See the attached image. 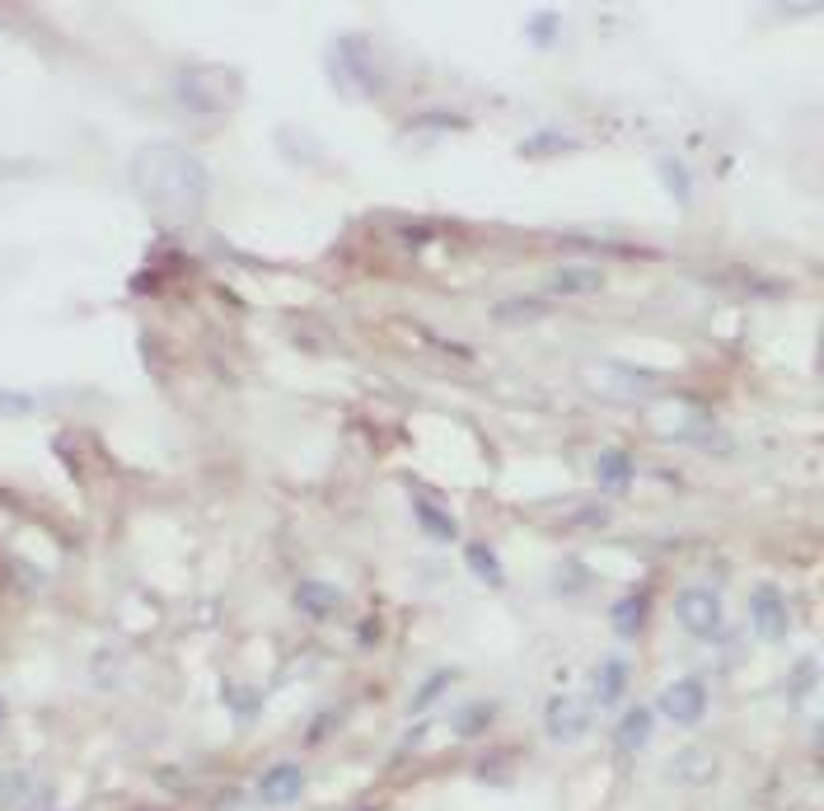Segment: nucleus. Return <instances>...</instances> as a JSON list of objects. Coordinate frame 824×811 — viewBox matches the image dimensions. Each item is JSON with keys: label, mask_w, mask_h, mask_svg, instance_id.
Instances as JSON below:
<instances>
[{"label": "nucleus", "mask_w": 824, "mask_h": 811, "mask_svg": "<svg viewBox=\"0 0 824 811\" xmlns=\"http://www.w3.org/2000/svg\"><path fill=\"white\" fill-rule=\"evenodd\" d=\"M492 723V704H473V709H464L460 717H454V727H460V736H478Z\"/></svg>", "instance_id": "4be33fe9"}, {"label": "nucleus", "mask_w": 824, "mask_h": 811, "mask_svg": "<svg viewBox=\"0 0 824 811\" xmlns=\"http://www.w3.org/2000/svg\"><path fill=\"white\" fill-rule=\"evenodd\" d=\"M651 741V709H628L624 717H618V751L624 755H637Z\"/></svg>", "instance_id": "4468645a"}, {"label": "nucleus", "mask_w": 824, "mask_h": 811, "mask_svg": "<svg viewBox=\"0 0 824 811\" xmlns=\"http://www.w3.org/2000/svg\"><path fill=\"white\" fill-rule=\"evenodd\" d=\"M577 146H581L577 137H567V131H558V127H543V131H534V137H524L516 146V155H524V160H548V155H571Z\"/></svg>", "instance_id": "ddd939ff"}, {"label": "nucleus", "mask_w": 824, "mask_h": 811, "mask_svg": "<svg viewBox=\"0 0 824 811\" xmlns=\"http://www.w3.org/2000/svg\"><path fill=\"white\" fill-rule=\"evenodd\" d=\"M412 516H418V521H422V530H426V535L445 539V545H450V539H460V526H454V516H450V511H441L436 502L418 498V502H412Z\"/></svg>", "instance_id": "f3484780"}, {"label": "nucleus", "mask_w": 824, "mask_h": 811, "mask_svg": "<svg viewBox=\"0 0 824 811\" xmlns=\"http://www.w3.org/2000/svg\"><path fill=\"white\" fill-rule=\"evenodd\" d=\"M543 727L553 741H581L590 732V704L577 694H553L543 709Z\"/></svg>", "instance_id": "0eeeda50"}, {"label": "nucleus", "mask_w": 824, "mask_h": 811, "mask_svg": "<svg viewBox=\"0 0 824 811\" xmlns=\"http://www.w3.org/2000/svg\"><path fill=\"white\" fill-rule=\"evenodd\" d=\"M450 681H454L450 671H436V675H431V681H426V685H422L418 694H412V704H408V709H412V713H426L431 704L441 700V690H450Z\"/></svg>", "instance_id": "aec40b11"}, {"label": "nucleus", "mask_w": 824, "mask_h": 811, "mask_svg": "<svg viewBox=\"0 0 824 811\" xmlns=\"http://www.w3.org/2000/svg\"><path fill=\"white\" fill-rule=\"evenodd\" d=\"M656 709L666 713L675 727H698L707 713V685L703 681H670L656 694Z\"/></svg>", "instance_id": "423d86ee"}, {"label": "nucleus", "mask_w": 824, "mask_h": 811, "mask_svg": "<svg viewBox=\"0 0 824 811\" xmlns=\"http://www.w3.org/2000/svg\"><path fill=\"white\" fill-rule=\"evenodd\" d=\"M605 286V273L595 263H562L548 273V291L553 296H595Z\"/></svg>", "instance_id": "1a4fd4ad"}, {"label": "nucleus", "mask_w": 824, "mask_h": 811, "mask_svg": "<svg viewBox=\"0 0 824 811\" xmlns=\"http://www.w3.org/2000/svg\"><path fill=\"white\" fill-rule=\"evenodd\" d=\"M628 694V662H618V657H605L600 666H595V704L609 709L618 704Z\"/></svg>", "instance_id": "9b49d317"}, {"label": "nucleus", "mask_w": 824, "mask_h": 811, "mask_svg": "<svg viewBox=\"0 0 824 811\" xmlns=\"http://www.w3.org/2000/svg\"><path fill=\"white\" fill-rule=\"evenodd\" d=\"M656 169H660V184H666L679 202H689V197H694V184H689V174H684V165H679V160H660Z\"/></svg>", "instance_id": "412c9836"}, {"label": "nucleus", "mask_w": 824, "mask_h": 811, "mask_svg": "<svg viewBox=\"0 0 824 811\" xmlns=\"http://www.w3.org/2000/svg\"><path fill=\"white\" fill-rule=\"evenodd\" d=\"M328 76H333V85L342 89V95H352V99L380 95V89H384V76H380L375 52H371V42H365V38H337L333 42Z\"/></svg>", "instance_id": "7ed1b4c3"}, {"label": "nucleus", "mask_w": 824, "mask_h": 811, "mask_svg": "<svg viewBox=\"0 0 824 811\" xmlns=\"http://www.w3.org/2000/svg\"><path fill=\"white\" fill-rule=\"evenodd\" d=\"M675 619L684 634L694 638H717L722 634V600L707 592V587H689L675 596Z\"/></svg>", "instance_id": "20e7f679"}, {"label": "nucleus", "mask_w": 824, "mask_h": 811, "mask_svg": "<svg viewBox=\"0 0 824 811\" xmlns=\"http://www.w3.org/2000/svg\"><path fill=\"white\" fill-rule=\"evenodd\" d=\"M301 793H305V770H301V764H272V770L258 779V798L267 807L301 802Z\"/></svg>", "instance_id": "6e6552de"}, {"label": "nucleus", "mask_w": 824, "mask_h": 811, "mask_svg": "<svg viewBox=\"0 0 824 811\" xmlns=\"http://www.w3.org/2000/svg\"><path fill=\"white\" fill-rule=\"evenodd\" d=\"M713 774H717V760L707 751H684L670 760V779H679V783H707Z\"/></svg>", "instance_id": "2eb2a0df"}, {"label": "nucleus", "mask_w": 824, "mask_h": 811, "mask_svg": "<svg viewBox=\"0 0 824 811\" xmlns=\"http://www.w3.org/2000/svg\"><path fill=\"white\" fill-rule=\"evenodd\" d=\"M464 563L488 582V587H507V568H501V558L488 545H464Z\"/></svg>", "instance_id": "a211bd4d"}, {"label": "nucleus", "mask_w": 824, "mask_h": 811, "mask_svg": "<svg viewBox=\"0 0 824 811\" xmlns=\"http://www.w3.org/2000/svg\"><path fill=\"white\" fill-rule=\"evenodd\" d=\"M131 193L150 216L183 225V221L202 216L206 197H212V174L183 146L155 141L131 155Z\"/></svg>", "instance_id": "f257e3e1"}, {"label": "nucleus", "mask_w": 824, "mask_h": 811, "mask_svg": "<svg viewBox=\"0 0 824 811\" xmlns=\"http://www.w3.org/2000/svg\"><path fill=\"white\" fill-rule=\"evenodd\" d=\"M642 624H647V596H624L614 605V634L618 638H637L642 634Z\"/></svg>", "instance_id": "dca6fc26"}, {"label": "nucleus", "mask_w": 824, "mask_h": 811, "mask_svg": "<svg viewBox=\"0 0 824 811\" xmlns=\"http://www.w3.org/2000/svg\"><path fill=\"white\" fill-rule=\"evenodd\" d=\"M632 475H637V465L628 450H600V456H595V479H600V488L624 492L632 483Z\"/></svg>", "instance_id": "f8f14e48"}, {"label": "nucleus", "mask_w": 824, "mask_h": 811, "mask_svg": "<svg viewBox=\"0 0 824 811\" xmlns=\"http://www.w3.org/2000/svg\"><path fill=\"white\" fill-rule=\"evenodd\" d=\"M0 723H6V700H0Z\"/></svg>", "instance_id": "b1692460"}, {"label": "nucleus", "mask_w": 824, "mask_h": 811, "mask_svg": "<svg viewBox=\"0 0 824 811\" xmlns=\"http://www.w3.org/2000/svg\"><path fill=\"white\" fill-rule=\"evenodd\" d=\"M295 605L310 615V619H328L337 605H342V592L337 587H328V582H314V577H305L301 587H295Z\"/></svg>", "instance_id": "9d476101"}, {"label": "nucleus", "mask_w": 824, "mask_h": 811, "mask_svg": "<svg viewBox=\"0 0 824 811\" xmlns=\"http://www.w3.org/2000/svg\"><path fill=\"white\" fill-rule=\"evenodd\" d=\"M543 314H548L543 301H524V296L497 301V305H492V320H497V324H534V320H543Z\"/></svg>", "instance_id": "6ab92c4d"}, {"label": "nucleus", "mask_w": 824, "mask_h": 811, "mask_svg": "<svg viewBox=\"0 0 824 811\" xmlns=\"http://www.w3.org/2000/svg\"><path fill=\"white\" fill-rule=\"evenodd\" d=\"M244 95V80L239 71L230 66H178L174 71V104L197 113V118H220V113H230Z\"/></svg>", "instance_id": "f03ea898"}, {"label": "nucleus", "mask_w": 824, "mask_h": 811, "mask_svg": "<svg viewBox=\"0 0 824 811\" xmlns=\"http://www.w3.org/2000/svg\"><path fill=\"white\" fill-rule=\"evenodd\" d=\"M749 624L754 634H759L764 643H783L787 628H792V610H787V596L773 587V582H759L749 596Z\"/></svg>", "instance_id": "39448f33"}, {"label": "nucleus", "mask_w": 824, "mask_h": 811, "mask_svg": "<svg viewBox=\"0 0 824 811\" xmlns=\"http://www.w3.org/2000/svg\"><path fill=\"white\" fill-rule=\"evenodd\" d=\"M558 33V14H534V25H530V42H539V48H548Z\"/></svg>", "instance_id": "5701e85b"}]
</instances>
